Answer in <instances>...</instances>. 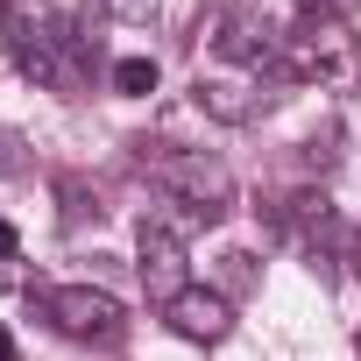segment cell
<instances>
[{"mask_svg": "<svg viewBox=\"0 0 361 361\" xmlns=\"http://www.w3.org/2000/svg\"><path fill=\"white\" fill-rule=\"evenodd\" d=\"M163 319H170V333H185V340H199V347H213V340H227L234 333V305L220 298V290H185L177 305H163Z\"/></svg>", "mask_w": 361, "mask_h": 361, "instance_id": "52a82bcc", "label": "cell"}, {"mask_svg": "<svg viewBox=\"0 0 361 361\" xmlns=\"http://www.w3.org/2000/svg\"><path fill=\"white\" fill-rule=\"evenodd\" d=\"M142 290L156 298V305H177L192 290V276H185V241H177L170 227H156V220H142Z\"/></svg>", "mask_w": 361, "mask_h": 361, "instance_id": "5b68a950", "label": "cell"}, {"mask_svg": "<svg viewBox=\"0 0 361 361\" xmlns=\"http://www.w3.org/2000/svg\"><path fill=\"white\" fill-rule=\"evenodd\" d=\"M36 305H43V319H50L57 333H71V340H106V333L121 326V305H114L106 290H92V283H43Z\"/></svg>", "mask_w": 361, "mask_h": 361, "instance_id": "3957f363", "label": "cell"}, {"mask_svg": "<svg viewBox=\"0 0 361 361\" xmlns=\"http://www.w3.org/2000/svg\"><path fill=\"white\" fill-rule=\"evenodd\" d=\"M156 8H163V0H106V15H114V22H128V29H149V22H156Z\"/></svg>", "mask_w": 361, "mask_h": 361, "instance_id": "9c48e42d", "label": "cell"}, {"mask_svg": "<svg viewBox=\"0 0 361 361\" xmlns=\"http://www.w3.org/2000/svg\"><path fill=\"white\" fill-rule=\"evenodd\" d=\"M192 99H199L206 121H227V128H241V121L262 114V92H255V78H241V71H199Z\"/></svg>", "mask_w": 361, "mask_h": 361, "instance_id": "8992f818", "label": "cell"}, {"mask_svg": "<svg viewBox=\"0 0 361 361\" xmlns=\"http://www.w3.org/2000/svg\"><path fill=\"white\" fill-rule=\"evenodd\" d=\"M142 170L170 192V206H185L192 220H227L234 213V170L220 156H206V149L156 142V149H142Z\"/></svg>", "mask_w": 361, "mask_h": 361, "instance_id": "6da1fadb", "label": "cell"}, {"mask_svg": "<svg viewBox=\"0 0 361 361\" xmlns=\"http://www.w3.org/2000/svg\"><path fill=\"white\" fill-rule=\"evenodd\" d=\"M0 255H15V227H0Z\"/></svg>", "mask_w": 361, "mask_h": 361, "instance_id": "8fae6325", "label": "cell"}, {"mask_svg": "<svg viewBox=\"0 0 361 361\" xmlns=\"http://www.w3.org/2000/svg\"><path fill=\"white\" fill-rule=\"evenodd\" d=\"M283 57H290L298 78H319V85H361V43H354V29H347L340 15H326V8H305V15L290 22Z\"/></svg>", "mask_w": 361, "mask_h": 361, "instance_id": "7a4b0ae2", "label": "cell"}, {"mask_svg": "<svg viewBox=\"0 0 361 361\" xmlns=\"http://www.w3.org/2000/svg\"><path fill=\"white\" fill-rule=\"evenodd\" d=\"M57 15L50 8H8V43H15V64L29 71V78H43V85H57L64 78V64H57Z\"/></svg>", "mask_w": 361, "mask_h": 361, "instance_id": "277c9868", "label": "cell"}, {"mask_svg": "<svg viewBox=\"0 0 361 361\" xmlns=\"http://www.w3.org/2000/svg\"><path fill=\"white\" fill-rule=\"evenodd\" d=\"M156 78H163V71H156V57H121V64H114V85H121V92H135V99H142V92H156Z\"/></svg>", "mask_w": 361, "mask_h": 361, "instance_id": "ba28073f", "label": "cell"}, {"mask_svg": "<svg viewBox=\"0 0 361 361\" xmlns=\"http://www.w3.org/2000/svg\"><path fill=\"white\" fill-rule=\"evenodd\" d=\"M0 361H15V333L8 326H0Z\"/></svg>", "mask_w": 361, "mask_h": 361, "instance_id": "30bf717a", "label": "cell"}]
</instances>
